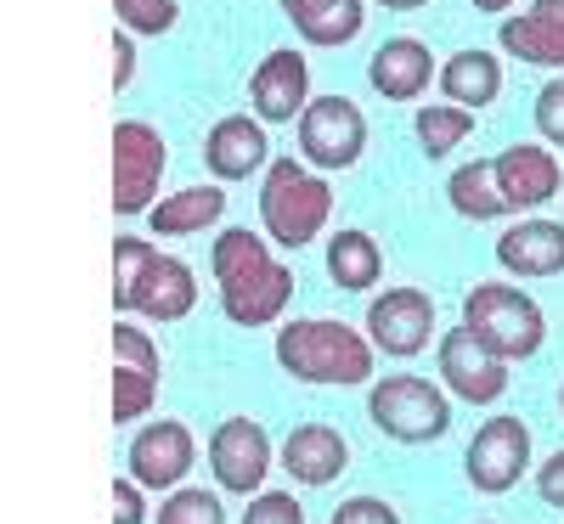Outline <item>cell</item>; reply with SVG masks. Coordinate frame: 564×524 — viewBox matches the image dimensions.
I'll return each instance as SVG.
<instances>
[{"label": "cell", "instance_id": "7402d4cb", "mask_svg": "<svg viewBox=\"0 0 564 524\" xmlns=\"http://www.w3.org/2000/svg\"><path fill=\"white\" fill-rule=\"evenodd\" d=\"M282 18L316 52H339L367 29V0H282Z\"/></svg>", "mask_w": 564, "mask_h": 524}, {"label": "cell", "instance_id": "8d00e7d4", "mask_svg": "<svg viewBox=\"0 0 564 524\" xmlns=\"http://www.w3.org/2000/svg\"><path fill=\"white\" fill-rule=\"evenodd\" d=\"M475 12H486V18H502V12H513V0H468Z\"/></svg>", "mask_w": 564, "mask_h": 524}, {"label": "cell", "instance_id": "ab89813d", "mask_svg": "<svg viewBox=\"0 0 564 524\" xmlns=\"http://www.w3.org/2000/svg\"><path fill=\"white\" fill-rule=\"evenodd\" d=\"M480 524H491V518H480Z\"/></svg>", "mask_w": 564, "mask_h": 524}, {"label": "cell", "instance_id": "ac0fdd59", "mask_svg": "<svg viewBox=\"0 0 564 524\" xmlns=\"http://www.w3.org/2000/svg\"><path fill=\"white\" fill-rule=\"evenodd\" d=\"M497 45L508 57L531 68H558L564 74V0H531L525 12L497 23Z\"/></svg>", "mask_w": 564, "mask_h": 524}, {"label": "cell", "instance_id": "2e32d148", "mask_svg": "<svg viewBox=\"0 0 564 524\" xmlns=\"http://www.w3.org/2000/svg\"><path fill=\"white\" fill-rule=\"evenodd\" d=\"M497 186H502V204L508 215H531L547 198H558L564 170L553 159V148H536V141H513V148L497 153Z\"/></svg>", "mask_w": 564, "mask_h": 524}, {"label": "cell", "instance_id": "1f68e13d", "mask_svg": "<svg viewBox=\"0 0 564 524\" xmlns=\"http://www.w3.org/2000/svg\"><path fill=\"white\" fill-rule=\"evenodd\" d=\"M238 524H305V507L289 496V491H260Z\"/></svg>", "mask_w": 564, "mask_h": 524}, {"label": "cell", "instance_id": "9c48e42d", "mask_svg": "<svg viewBox=\"0 0 564 524\" xmlns=\"http://www.w3.org/2000/svg\"><path fill=\"white\" fill-rule=\"evenodd\" d=\"M435 361H441V384L457 401H468V406H497L508 395V361L468 321H457V327L441 332Z\"/></svg>", "mask_w": 564, "mask_h": 524}, {"label": "cell", "instance_id": "836d02e7", "mask_svg": "<svg viewBox=\"0 0 564 524\" xmlns=\"http://www.w3.org/2000/svg\"><path fill=\"white\" fill-rule=\"evenodd\" d=\"M536 496L547 507H564V451H553L542 468H536Z\"/></svg>", "mask_w": 564, "mask_h": 524}, {"label": "cell", "instance_id": "cb8c5ba5", "mask_svg": "<svg viewBox=\"0 0 564 524\" xmlns=\"http://www.w3.org/2000/svg\"><path fill=\"white\" fill-rule=\"evenodd\" d=\"M435 85L446 90V102L480 113V108H491L502 97V63L491 52H480V45H468V52H452L441 63V79Z\"/></svg>", "mask_w": 564, "mask_h": 524}, {"label": "cell", "instance_id": "5bb4252c", "mask_svg": "<svg viewBox=\"0 0 564 524\" xmlns=\"http://www.w3.org/2000/svg\"><path fill=\"white\" fill-rule=\"evenodd\" d=\"M271 124L260 113H226L209 124L204 135V170L226 186V181H249L260 170H271Z\"/></svg>", "mask_w": 564, "mask_h": 524}, {"label": "cell", "instance_id": "d6986e66", "mask_svg": "<svg viewBox=\"0 0 564 524\" xmlns=\"http://www.w3.org/2000/svg\"><path fill=\"white\" fill-rule=\"evenodd\" d=\"M430 79H441L435 52L423 40H412V34L384 40L379 52H372V63H367V85L379 90L384 102H417L423 90H430Z\"/></svg>", "mask_w": 564, "mask_h": 524}, {"label": "cell", "instance_id": "d4e9b609", "mask_svg": "<svg viewBox=\"0 0 564 524\" xmlns=\"http://www.w3.org/2000/svg\"><path fill=\"white\" fill-rule=\"evenodd\" d=\"M327 276H334L345 294H367L372 282L384 276V249L372 243L361 226H345V231L327 237Z\"/></svg>", "mask_w": 564, "mask_h": 524}, {"label": "cell", "instance_id": "8992f818", "mask_svg": "<svg viewBox=\"0 0 564 524\" xmlns=\"http://www.w3.org/2000/svg\"><path fill=\"white\" fill-rule=\"evenodd\" d=\"M164 164H170V148H164L159 124H148V119L113 124V215L119 220H135L159 204L153 193H159Z\"/></svg>", "mask_w": 564, "mask_h": 524}, {"label": "cell", "instance_id": "f1b7e54d", "mask_svg": "<svg viewBox=\"0 0 564 524\" xmlns=\"http://www.w3.org/2000/svg\"><path fill=\"white\" fill-rule=\"evenodd\" d=\"M159 254V243H148V237H119L113 243V310L124 316L130 294H135V282L141 271H148V260Z\"/></svg>", "mask_w": 564, "mask_h": 524}, {"label": "cell", "instance_id": "3957f363", "mask_svg": "<svg viewBox=\"0 0 564 524\" xmlns=\"http://www.w3.org/2000/svg\"><path fill=\"white\" fill-rule=\"evenodd\" d=\"M327 220H334V186L322 181V170L305 159H271L260 181V226L271 243L300 254L327 231Z\"/></svg>", "mask_w": 564, "mask_h": 524}, {"label": "cell", "instance_id": "4316f807", "mask_svg": "<svg viewBox=\"0 0 564 524\" xmlns=\"http://www.w3.org/2000/svg\"><path fill=\"white\" fill-rule=\"evenodd\" d=\"M412 130H417V148L423 159H446L452 148H463L475 135V108H457V102H423L412 113Z\"/></svg>", "mask_w": 564, "mask_h": 524}, {"label": "cell", "instance_id": "484cf974", "mask_svg": "<svg viewBox=\"0 0 564 524\" xmlns=\"http://www.w3.org/2000/svg\"><path fill=\"white\" fill-rule=\"evenodd\" d=\"M446 198L463 220H502L508 204H502V186H497V159H475V164L452 170Z\"/></svg>", "mask_w": 564, "mask_h": 524}, {"label": "cell", "instance_id": "8fae6325", "mask_svg": "<svg viewBox=\"0 0 564 524\" xmlns=\"http://www.w3.org/2000/svg\"><path fill=\"white\" fill-rule=\"evenodd\" d=\"M209 473L215 485L231 496H260L265 473H271V435L254 417H226L209 435Z\"/></svg>", "mask_w": 564, "mask_h": 524}, {"label": "cell", "instance_id": "f546056e", "mask_svg": "<svg viewBox=\"0 0 564 524\" xmlns=\"http://www.w3.org/2000/svg\"><path fill=\"white\" fill-rule=\"evenodd\" d=\"M113 18L130 29V34H170L181 23V7L175 0H113Z\"/></svg>", "mask_w": 564, "mask_h": 524}, {"label": "cell", "instance_id": "ffe728a7", "mask_svg": "<svg viewBox=\"0 0 564 524\" xmlns=\"http://www.w3.org/2000/svg\"><path fill=\"white\" fill-rule=\"evenodd\" d=\"M497 265L520 282L564 276V220H520L497 237Z\"/></svg>", "mask_w": 564, "mask_h": 524}, {"label": "cell", "instance_id": "e575fe53", "mask_svg": "<svg viewBox=\"0 0 564 524\" xmlns=\"http://www.w3.org/2000/svg\"><path fill=\"white\" fill-rule=\"evenodd\" d=\"M148 507H141V485L135 480H113V524H141Z\"/></svg>", "mask_w": 564, "mask_h": 524}, {"label": "cell", "instance_id": "6da1fadb", "mask_svg": "<svg viewBox=\"0 0 564 524\" xmlns=\"http://www.w3.org/2000/svg\"><path fill=\"white\" fill-rule=\"evenodd\" d=\"M209 271H215L220 316L231 327H271L294 299V271L271 260V237H254L249 226H231L215 237Z\"/></svg>", "mask_w": 564, "mask_h": 524}, {"label": "cell", "instance_id": "7c38bea8", "mask_svg": "<svg viewBox=\"0 0 564 524\" xmlns=\"http://www.w3.org/2000/svg\"><path fill=\"white\" fill-rule=\"evenodd\" d=\"M367 339L379 345V356L412 361L435 339V299L423 288H384L379 299H367Z\"/></svg>", "mask_w": 564, "mask_h": 524}, {"label": "cell", "instance_id": "e0dca14e", "mask_svg": "<svg viewBox=\"0 0 564 524\" xmlns=\"http://www.w3.org/2000/svg\"><path fill=\"white\" fill-rule=\"evenodd\" d=\"M193 305H198V276H193V265L175 260V254H153L148 271H141V282H135L130 305H124V316H141V321L170 327V321L193 316Z\"/></svg>", "mask_w": 564, "mask_h": 524}, {"label": "cell", "instance_id": "74e56055", "mask_svg": "<svg viewBox=\"0 0 564 524\" xmlns=\"http://www.w3.org/2000/svg\"><path fill=\"white\" fill-rule=\"evenodd\" d=\"M384 12H417V7H430V0H379Z\"/></svg>", "mask_w": 564, "mask_h": 524}, {"label": "cell", "instance_id": "4fadbf2b", "mask_svg": "<svg viewBox=\"0 0 564 524\" xmlns=\"http://www.w3.org/2000/svg\"><path fill=\"white\" fill-rule=\"evenodd\" d=\"M124 462H130V480L141 491H175L186 480V468L198 462V440H193V428H186V423L159 417L148 428H135Z\"/></svg>", "mask_w": 564, "mask_h": 524}, {"label": "cell", "instance_id": "7a4b0ae2", "mask_svg": "<svg viewBox=\"0 0 564 524\" xmlns=\"http://www.w3.org/2000/svg\"><path fill=\"white\" fill-rule=\"evenodd\" d=\"M276 367L294 384H322V390H356L372 378V356L379 345L367 332L334 321V316H305V321H282L276 345H271Z\"/></svg>", "mask_w": 564, "mask_h": 524}, {"label": "cell", "instance_id": "52a82bcc", "mask_svg": "<svg viewBox=\"0 0 564 524\" xmlns=\"http://www.w3.org/2000/svg\"><path fill=\"white\" fill-rule=\"evenodd\" d=\"M367 153V113L350 97H311L300 113V159L322 175L356 170Z\"/></svg>", "mask_w": 564, "mask_h": 524}, {"label": "cell", "instance_id": "5b68a950", "mask_svg": "<svg viewBox=\"0 0 564 524\" xmlns=\"http://www.w3.org/2000/svg\"><path fill=\"white\" fill-rule=\"evenodd\" d=\"M463 321L502 356V361H531L547 345V316L531 294H520L513 282H475L463 294Z\"/></svg>", "mask_w": 564, "mask_h": 524}, {"label": "cell", "instance_id": "44dd1931", "mask_svg": "<svg viewBox=\"0 0 564 524\" xmlns=\"http://www.w3.org/2000/svg\"><path fill=\"white\" fill-rule=\"evenodd\" d=\"M282 468L294 473V485H334L339 473L350 468V440L339 435L334 423H300L282 440Z\"/></svg>", "mask_w": 564, "mask_h": 524}, {"label": "cell", "instance_id": "9a60e30c", "mask_svg": "<svg viewBox=\"0 0 564 524\" xmlns=\"http://www.w3.org/2000/svg\"><path fill=\"white\" fill-rule=\"evenodd\" d=\"M311 108V63L300 52H265L260 68L249 74V113L265 124H300Z\"/></svg>", "mask_w": 564, "mask_h": 524}, {"label": "cell", "instance_id": "ba28073f", "mask_svg": "<svg viewBox=\"0 0 564 524\" xmlns=\"http://www.w3.org/2000/svg\"><path fill=\"white\" fill-rule=\"evenodd\" d=\"M531 468V428L520 417H486L463 451V480L480 496H508Z\"/></svg>", "mask_w": 564, "mask_h": 524}, {"label": "cell", "instance_id": "83f0119b", "mask_svg": "<svg viewBox=\"0 0 564 524\" xmlns=\"http://www.w3.org/2000/svg\"><path fill=\"white\" fill-rule=\"evenodd\" d=\"M153 524H226V507L215 491H198V485H175L164 502H159V518Z\"/></svg>", "mask_w": 564, "mask_h": 524}, {"label": "cell", "instance_id": "277c9868", "mask_svg": "<svg viewBox=\"0 0 564 524\" xmlns=\"http://www.w3.org/2000/svg\"><path fill=\"white\" fill-rule=\"evenodd\" d=\"M367 423L384 440H401V446L446 440L452 435V390L430 384L417 372H390L367 390Z\"/></svg>", "mask_w": 564, "mask_h": 524}, {"label": "cell", "instance_id": "d6a6232c", "mask_svg": "<svg viewBox=\"0 0 564 524\" xmlns=\"http://www.w3.org/2000/svg\"><path fill=\"white\" fill-rule=\"evenodd\" d=\"M334 524H401V513L384 496H350L334 507Z\"/></svg>", "mask_w": 564, "mask_h": 524}, {"label": "cell", "instance_id": "d590c367", "mask_svg": "<svg viewBox=\"0 0 564 524\" xmlns=\"http://www.w3.org/2000/svg\"><path fill=\"white\" fill-rule=\"evenodd\" d=\"M130 68H135V52H130V29L113 34V90L130 85Z\"/></svg>", "mask_w": 564, "mask_h": 524}, {"label": "cell", "instance_id": "f35d334b", "mask_svg": "<svg viewBox=\"0 0 564 524\" xmlns=\"http://www.w3.org/2000/svg\"><path fill=\"white\" fill-rule=\"evenodd\" d=\"M558 412H564V384H558Z\"/></svg>", "mask_w": 564, "mask_h": 524}, {"label": "cell", "instance_id": "4dcf8cb0", "mask_svg": "<svg viewBox=\"0 0 564 524\" xmlns=\"http://www.w3.org/2000/svg\"><path fill=\"white\" fill-rule=\"evenodd\" d=\"M536 135L547 148H564V74H553L542 90H536Z\"/></svg>", "mask_w": 564, "mask_h": 524}, {"label": "cell", "instance_id": "603a6c76", "mask_svg": "<svg viewBox=\"0 0 564 524\" xmlns=\"http://www.w3.org/2000/svg\"><path fill=\"white\" fill-rule=\"evenodd\" d=\"M220 215H226L220 181H204V186H181V193L159 198L148 209V226H153V237H198V231L220 226Z\"/></svg>", "mask_w": 564, "mask_h": 524}, {"label": "cell", "instance_id": "30bf717a", "mask_svg": "<svg viewBox=\"0 0 564 524\" xmlns=\"http://www.w3.org/2000/svg\"><path fill=\"white\" fill-rule=\"evenodd\" d=\"M159 378H164V361H159V345L148 339V327H135L130 316L113 321V423L148 417L159 401Z\"/></svg>", "mask_w": 564, "mask_h": 524}]
</instances>
